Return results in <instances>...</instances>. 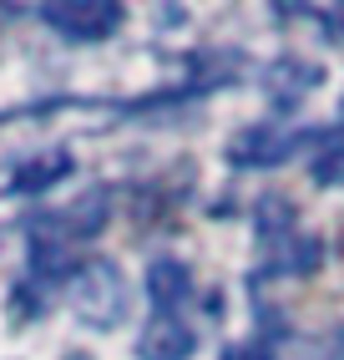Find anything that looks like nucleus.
<instances>
[{"label":"nucleus","mask_w":344,"mask_h":360,"mask_svg":"<svg viewBox=\"0 0 344 360\" xmlns=\"http://www.w3.org/2000/svg\"><path fill=\"white\" fill-rule=\"evenodd\" d=\"M71 309L91 330H117L127 315V279L112 259H86L71 274Z\"/></svg>","instance_id":"nucleus-1"},{"label":"nucleus","mask_w":344,"mask_h":360,"mask_svg":"<svg viewBox=\"0 0 344 360\" xmlns=\"http://www.w3.org/2000/svg\"><path fill=\"white\" fill-rule=\"evenodd\" d=\"M41 20L66 41H107L121 26V6L117 0H56V6H41Z\"/></svg>","instance_id":"nucleus-2"},{"label":"nucleus","mask_w":344,"mask_h":360,"mask_svg":"<svg viewBox=\"0 0 344 360\" xmlns=\"http://www.w3.org/2000/svg\"><path fill=\"white\" fill-rule=\"evenodd\" d=\"M192 330L183 315H152L137 335V360H187L192 355Z\"/></svg>","instance_id":"nucleus-3"},{"label":"nucleus","mask_w":344,"mask_h":360,"mask_svg":"<svg viewBox=\"0 0 344 360\" xmlns=\"http://www.w3.org/2000/svg\"><path fill=\"white\" fill-rule=\"evenodd\" d=\"M147 295H152L157 315H178L183 300L192 295V274L183 269L178 259H157L152 269H147Z\"/></svg>","instance_id":"nucleus-4"},{"label":"nucleus","mask_w":344,"mask_h":360,"mask_svg":"<svg viewBox=\"0 0 344 360\" xmlns=\"http://www.w3.org/2000/svg\"><path fill=\"white\" fill-rule=\"evenodd\" d=\"M284 158V137H274V132H243L238 142H233V162H279Z\"/></svg>","instance_id":"nucleus-5"},{"label":"nucleus","mask_w":344,"mask_h":360,"mask_svg":"<svg viewBox=\"0 0 344 360\" xmlns=\"http://www.w3.org/2000/svg\"><path fill=\"white\" fill-rule=\"evenodd\" d=\"M66 158L56 153V158H41V162H31V167H20V178H15V188L20 193H41L46 183H56V178H66Z\"/></svg>","instance_id":"nucleus-6"},{"label":"nucleus","mask_w":344,"mask_h":360,"mask_svg":"<svg viewBox=\"0 0 344 360\" xmlns=\"http://www.w3.org/2000/svg\"><path fill=\"white\" fill-rule=\"evenodd\" d=\"M314 183L319 188H344V148H329L324 158H314Z\"/></svg>","instance_id":"nucleus-7"},{"label":"nucleus","mask_w":344,"mask_h":360,"mask_svg":"<svg viewBox=\"0 0 344 360\" xmlns=\"http://www.w3.org/2000/svg\"><path fill=\"white\" fill-rule=\"evenodd\" d=\"M228 360H274L263 345H238V350H228Z\"/></svg>","instance_id":"nucleus-8"},{"label":"nucleus","mask_w":344,"mask_h":360,"mask_svg":"<svg viewBox=\"0 0 344 360\" xmlns=\"http://www.w3.org/2000/svg\"><path fill=\"white\" fill-rule=\"evenodd\" d=\"M339 340H344V330H339Z\"/></svg>","instance_id":"nucleus-9"},{"label":"nucleus","mask_w":344,"mask_h":360,"mask_svg":"<svg viewBox=\"0 0 344 360\" xmlns=\"http://www.w3.org/2000/svg\"><path fill=\"white\" fill-rule=\"evenodd\" d=\"M77 360H81V355H77Z\"/></svg>","instance_id":"nucleus-10"}]
</instances>
